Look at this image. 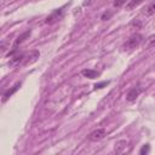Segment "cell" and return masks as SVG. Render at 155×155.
Wrapping results in <instances>:
<instances>
[{
  "mask_svg": "<svg viewBox=\"0 0 155 155\" xmlns=\"http://www.w3.org/2000/svg\"><path fill=\"white\" fill-rule=\"evenodd\" d=\"M144 10H145L144 12H145L148 16H151V15L155 12V1H154V2H151V4H150L147 8H144Z\"/></svg>",
  "mask_w": 155,
  "mask_h": 155,
  "instance_id": "obj_11",
  "label": "cell"
},
{
  "mask_svg": "<svg viewBox=\"0 0 155 155\" xmlns=\"http://www.w3.org/2000/svg\"><path fill=\"white\" fill-rule=\"evenodd\" d=\"M126 145H127L126 140H119L117 143H115V151H116L117 154L122 153V151L126 149Z\"/></svg>",
  "mask_w": 155,
  "mask_h": 155,
  "instance_id": "obj_8",
  "label": "cell"
},
{
  "mask_svg": "<svg viewBox=\"0 0 155 155\" xmlns=\"http://www.w3.org/2000/svg\"><path fill=\"white\" fill-rule=\"evenodd\" d=\"M63 8H64V6H63V7H59V8H57V10H54L50 16L46 17L45 23H46V24H52V23L57 22V21L62 17V15H63Z\"/></svg>",
  "mask_w": 155,
  "mask_h": 155,
  "instance_id": "obj_2",
  "label": "cell"
},
{
  "mask_svg": "<svg viewBox=\"0 0 155 155\" xmlns=\"http://www.w3.org/2000/svg\"><path fill=\"white\" fill-rule=\"evenodd\" d=\"M81 74L85 78H88V79H96V78L99 76V73L97 70H93V69H84L81 71Z\"/></svg>",
  "mask_w": 155,
  "mask_h": 155,
  "instance_id": "obj_7",
  "label": "cell"
},
{
  "mask_svg": "<svg viewBox=\"0 0 155 155\" xmlns=\"http://www.w3.org/2000/svg\"><path fill=\"white\" fill-rule=\"evenodd\" d=\"M131 25H133V27H137V28H140V25H142V23L139 22V19H133L132 21V23H131Z\"/></svg>",
  "mask_w": 155,
  "mask_h": 155,
  "instance_id": "obj_18",
  "label": "cell"
},
{
  "mask_svg": "<svg viewBox=\"0 0 155 155\" xmlns=\"http://www.w3.org/2000/svg\"><path fill=\"white\" fill-rule=\"evenodd\" d=\"M39 56H40L39 51H34V52H31V57H30V58H33V59H31V63H33V62H35V61H36V58H39ZM28 64H30V61H28V62H25V63H24V65H28Z\"/></svg>",
  "mask_w": 155,
  "mask_h": 155,
  "instance_id": "obj_12",
  "label": "cell"
},
{
  "mask_svg": "<svg viewBox=\"0 0 155 155\" xmlns=\"http://www.w3.org/2000/svg\"><path fill=\"white\" fill-rule=\"evenodd\" d=\"M23 58H24V54H23V53H19V54H17V56L12 57V58L10 59L8 64H10V65H16V64H18L19 62H22V59H23Z\"/></svg>",
  "mask_w": 155,
  "mask_h": 155,
  "instance_id": "obj_9",
  "label": "cell"
},
{
  "mask_svg": "<svg viewBox=\"0 0 155 155\" xmlns=\"http://www.w3.org/2000/svg\"><path fill=\"white\" fill-rule=\"evenodd\" d=\"M30 34H31V30L30 29H28V30H25L24 33H22L17 39H16V41H15V44H13V48H16L18 45H21L27 38H29L30 36Z\"/></svg>",
  "mask_w": 155,
  "mask_h": 155,
  "instance_id": "obj_6",
  "label": "cell"
},
{
  "mask_svg": "<svg viewBox=\"0 0 155 155\" xmlns=\"http://www.w3.org/2000/svg\"><path fill=\"white\" fill-rule=\"evenodd\" d=\"M144 0H130V2L126 5V10H133L136 8L138 5H140Z\"/></svg>",
  "mask_w": 155,
  "mask_h": 155,
  "instance_id": "obj_10",
  "label": "cell"
},
{
  "mask_svg": "<svg viewBox=\"0 0 155 155\" xmlns=\"http://www.w3.org/2000/svg\"><path fill=\"white\" fill-rule=\"evenodd\" d=\"M125 2H126V0H115V1H114V6H115V7H120V6H122Z\"/></svg>",
  "mask_w": 155,
  "mask_h": 155,
  "instance_id": "obj_17",
  "label": "cell"
},
{
  "mask_svg": "<svg viewBox=\"0 0 155 155\" xmlns=\"http://www.w3.org/2000/svg\"><path fill=\"white\" fill-rule=\"evenodd\" d=\"M111 16H113V12H111V11H105V12L102 15V17H101V18H102L103 21H107V19H109Z\"/></svg>",
  "mask_w": 155,
  "mask_h": 155,
  "instance_id": "obj_14",
  "label": "cell"
},
{
  "mask_svg": "<svg viewBox=\"0 0 155 155\" xmlns=\"http://www.w3.org/2000/svg\"><path fill=\"white\" fill-rule=\"evenodd\" d=\"M148 41H149V47L155 46V34H154V35H151V36H149Z\"/></svg>",
  "mask_w": 155,
  "mask_h": 155,
  "instance_id": "obj_16",
  "label": "cell"
},
{
  "mask_svg": "<svg viewBox=\"0 0 155 155\" xmlns=\"http://www.w3.org/2000/svg\"><path fill=\"white\" fill-rule=\"evenodd\" d=\"M142 40H143V35L142 34H133L132 36H130L127 40H126V42L122 45V48L125 50V51H130V50H133V48H136V47H138L139 46V44L142 42Z\"/></svg>",
  "mask_w": 155,
  "mask_h": 155,
  "instance_id": "obj_1",
  "label": "cell"
},
{
  "mask_svg": "<svg viewBox=\"0 0 155 155\" xmlns=\"http://www.w3.org/2000/svg\"><path fill=\"white\" fill-rule=\"evenodd\" d=\"M140 92H142V88H140V87H133V88H131V90L128 91V93H127V96H126V99H127L128 102H133V101H136V98L140 94Z\"/></svg>",
  "mask_w": 155,
  "mask_h": 155,
  "instance_id": "obj_4",
  "label": "cell"
},
{
  "mask_svg": "<svg viewBox=\"0 0 155 155\" xmlns=\"http://www.w3.org/2000/svg\"><path fill=\"white\" fill-rule=\"evenodd\" d=\"M109 84V81H102V82H98V84H96L94 85V88L97 90V88H103L104 86H107Z\"/></svg>",
  "mask_w": 155,
  "mask_h": 155,
  "instance_id": "obj_15",
  "label": "cell"
},
{
  "mask_svg": "<svg viewBox=\"0 0 155 155\" xmlns=\"http://www.w3.org/2000/svg\"><path fill=\"white\" fill-rule=\"evenodd\" d=\"M149 150H150V147H149V144H144V145L140 148V150H139V154H140V155L148 154V153H149Z\"/></svg>",
  "mask_w": 155,
  "mask_h": 155,
  "instance_id": "obj_13",
  "label": "cell"
},
{
  "mask_svg": "<svg viewBox=\"0 0 155 155\" xmlns=\"http://www.w3.org/2000/svg\"><path fill=\"white\" fill-rule=\"evenodd\" d=\"M104 136H105V130L104 128H97L88 134V139L92 142H97V140H101L102 138H104Z\"/></svg>",
  "mask_w": 155,
  "mask_h": 155,
  "instance_id": "obj_3",
  "label": "cell"
},
{
  "mask_svg": "<svg viewBox=\"0 0 155 155\" xmlns=\"http://www.w3.org/2000/svg\"><path fill=\"white\" fill-rule=\"evenodd\" d=\"M19 87H21V82H16L11 88H8L5 93H4V98H2V102H6V99H8L15 92H17L18 90H19Z\"/></svg>",
  "mask_w": 155,
  "mask_h": 155,
  "instance_id": "obj_5",
  "label": "cell"
}]
</instances>
